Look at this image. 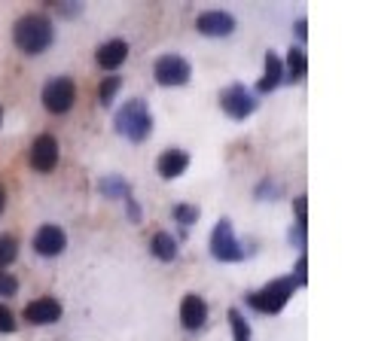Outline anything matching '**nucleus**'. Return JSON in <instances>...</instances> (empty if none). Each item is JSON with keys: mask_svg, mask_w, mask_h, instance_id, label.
<instances>
[{"mask_svg": "<svg viewBox=\"0 0 366 341\" xmlns=\"http://www.w3.org/2000/svg\"><path fill=\"white\" fill-rule=\"evenodd\" d=\"M52 37H55L52 21L46 19V15H37V12L21 15L12 28V40L25 55H40V52H46L52 46Z\"/></svg>", "mask_w": 366, "mask_h": 341, "instance_id": "nucleus-1", "label": "nucleus"}, {"mask_svg": "<svg viewBox=\"0 0 366 341\" xmlns=\"http://www.w3.org/2000/svg\"><path fill=\"white\" fill-rule=\"evenodd\" d=\"M113 125H116V131L125 141L132 143H141L150 137L152 131V116H150V107L143 98H132L125 107L116 113V119H113Z\"/></svg>", "mask_w": 366, "mask_h": 341, "instance_id": "nucleus-2", "label": "nucleus"}, {"mask_svg": "<svg viewBox=\"0 0 366 341\" xmlns=\"http://www.w3.org/2000/svg\"><path fill=\"white\" fill-rule=\"evenodd\" d=\"M296 283L293 277H284V281H272V283H265L259 292H254V296H247L250 301V308H256V311H263V314H278L281 308L290 301V296H293V290H296Z\"/></svg>", "mask_w": 366, "mask_h": 341, "instance_id": "nucleus-3", "label": "nucleus"}, {"mask_svg": "<svg viewBox=\"0 0 366 341\" xmlns=\"http://www.w3.org/2000/svg\"><path fill=\"white\" fill-rule=\"evenodd\" d=\"M211 253H214V259H220V262H238V259H244V247H241L238 238H235L232 222H229V220H220L217 229H214Z\"/></svg>", "mask_w": 366, "mask_h": 341, "instance_id": "nucleus-4", "label": "nucleus"}, {"mask_svg": "<svg viewBox=\"0 0 366 341\" xmlns=\"http://www.w3.org/2000/svg\"><path fill=\"white\" fill-rule=\"evenodd\" d=\"M152 76L159 85H186L193 76V67L183 55H162L152 64Z\"/></svg>", "mask_w": 366, "mask_h": 341, "instance_id": "nucleus-5", "label": "nucleus"}, {"mask_svg": "<svg viewBox=\"0 0 366 341\" xmlns=\"http://www.w3.org/2000/svg\"><path fill=\"white\" fill-rule=\"evenodd\" d=\"M76 100V89L67 76H55L43 85V107L49 113H67Z\"/></svg>", "mask_w": 366, "mask_h": 341, "instance_id": "nucleus-6", "label": "nucleus"}, {"mask_svg": "<svg viewBox=\"0 0 366 341\" xmlns=\"http://www.w3.org/2000/svg\"><path fill=\"white\" fill-rule=\"evenodd\" d=\"M220 107H223V113L232 116V119H247V116L256 110V100L241 82H235V85H229V89H223Z\"/></svg>", "mask_w": 366, "mask_h": 341, "instance_id": "nucleus-7", "label": "nucleus"}, {"mask_svg": "<svg viewBox=\"0 0 366 341\" xmlns=\"http://www.w3.org/2000/svg\"><path fill=\"white\" fill-rule=\"evenodd\" d=\"M55 165H58V141L52 134H40L31 143V168L40 170V174H49Z\"/></svg>", "mask_w": 366, "mask_h": 341, "instance_id": "nucleus-8", "label": "nucleus"}, {"mask_svg": "<svg viewBox=\"0 0 366 341\" xmlns=\"http://www.w3.org/2000/svg\"><path fill=\"white\" fill-rule=\"evenodd\" d=\"M25 320L34 323V326H49V323L61 320V305H58V299L43 296V299L31 301V305L25 308Z\"/></svg>", "mask_w": 366, "mask_h": 341, "instance_id": "nucleus-9", "label": "nucleus"}, {"mask_svg": "<svg viewBox=\"0 0 366 341\" xmlns=\"http://www.w3.org/2000/svg\"><path fill=\"white\" fill-rule=\"evenodd\" d=\"M195 28L202 30V34H208V37H229L235 30V19L223 10H208V12L198 15Z\"/></svg>", "mask_w": 366, "mask_h": 341, "instance_id": "nucleus-10", "label": "nucleus"}, {"mask_svg": "<svg viewBox=\"0 0 366 341\" xmlns=\"http://www.w3.org/2000/svg\"><path fill=\"white\" fill-rule=\"evenodd\" d=\"M64 247H67V235L58 226H52V222H49V226L37 229L34 250L40 253V256H58V253H64Z\"/></svg>", "mask_w": 366, "mask_h": 341, "instance_id": "nucleus-11", "label": "nucleus"}, {"mask_svg": "<svg viewBox=\"0 0 366 341\" xmlns=\"http://www.w3.org/2000/svg\"><path fill=\"white\" fill-rule=\"evenodd\" d=\"M204 320H208V305H204V299L195 296V292L183 296V305H180V323H183V329L195 332V329L204 326Z\"/></svg>", "mask_w": 366, "mask_h": 341, "instance_id": "nucleus-12", "label": "nucleus"}, {"mask_svg": "<svg viewBox=\"0 0 366 341\" xmlns=\"http://www.w3.org/2000/svg\"><path fill=\"white\" fill-rule=\"evenodd\" d=\"M128 58V43L125 40H110V43H101L95 52V61L98 67H104V71H116L122 61Z\"/></svg>", "mask_w": 366, "mask_h": 341, "instance_id": "nucleus-13", "label": "nucleus"}, {"mask_svg": "<svg viewBox=\"0 0 366 341\" xmlns=\"http://www.w3.org/2000/svg\"><path fill=\"white\" fill-rule=\"evenodd\" d=\"M156 168L165 180H174V177H180L183 170L189 168V156L183 150H168V152H162V159L156 161Z\"/></svg>", "mask_w": 366, "mask_h": 341, "instance_id": "nucleus-14", "label": "nucleus"}, {"mask_svg": "<svg viewBox=\"0 0 366 341\" xmlns=\"http://www.w3.org/2000/svg\"><path fill=\"white\" fill-rule=\"evenodd\" d=\"M281 76H284V64H281V58L274 55V52H265V76L259 80L256 89L259 91H274L281 85Z\"/></svg>", "mask_w": 366, "mask_h": 341, "instance_id": "nucleus-15", "label": "nucleus"}, {"mask_svg": "<svg viewBox=\"0 0 366 341\" xmlns=\"http://www.w3.org/2000/svg\"><path fill=\"white\" fill-rule=\"evenodd\" d=\"M150 253L156 256L159 262H174V256H177V241H174L171 235H165V231H159V235H152V241H150Z\"/></svg>", "mask_w": 366, "mask_h": 341, "instance_id": "nucleus-16", "label": "nucleus"}, {"mask_svg": "<svg viewBox=\"0 0 366 341\" xmlns=\"http://www.w3.org/2000/svg\"><path fill=\"white\" fill-rule=\"evenodd\" d=\"M98 189H101V195H107V198H132V189H128V183L122 180V177H116V174L104 177V180L98 183Z\"/></svg>", "mask_w": 366, "mask_h": 341, "instance_id": "nucleus-17", "label": "nucleus"}, {"mask_svg": "<svg viewBox=\"0 0 366 341\" xmlns=\"http://www.w3.org/2000/svg\"><path fill=\"white\" fill-rule=\"evenodd\" d=\"M305 76V52L299 46H293V49L287 52V80H302Z\"/></svg>", "mask_w": 366, "mask_h": 341, "instance_id": "nucleus-18", "label": "nucleus"}, {"mask_svg": "<svg viewBox=\"0 0 366 341\" xmlns=\"http://www.w3.org/2000/svg\"><path fill=\"white\" fill-rule=\"evenodd\" d=\"M19 256V241L12 235H0V268H6Z\"/></svg>", "mask_w": 366, "mask_h": 341, "instance_id": "nucleus-19", "label": "nucleus"}, {"mask_svg": "<svg viewBox=\"0 0 366 341\" xmlns=\"http://www.w3.org/2000/svg\"><path fill=\"white\" fill-rule=\"evenodd\" d=\"M229 326L235 332V341H250V326L244 323V317L238 311H229Z\"/></svg>", "mask_w": 366, "mask_h": 341, "instance_id": "nucleus-20", "label": "nucleus"}, {"mask_svg": "<svg viewBox=\"0 0 366 341\" xmlns=\"http://www.w3.org/2000/svg\"><path fill=\"white\" fill-rule=\"evenodd\" d=\"M174 220H177L180 226H193V222L198 220V207H193V204H177V207H174Z\"/></svg>", "mask_w": 366, "mask_h": 341, "instance_id": "nucleus-21", "label": "nucleus"}, {"mask_svg": "<svg viewBox=\"0 0 366 341\" xmlns=\"http://www.w3.org/2000/svg\"><path fill=\"white\" fill-rule=\"evenodd\" d=\"M119 85H122L119 76H107V80L101 82V91H98V95H101V104H110L113 95L119 91Z\"/></svg>", "mask_w": 366, "mask_h": 341, "instance_id": "nucleus-22", "label": "nucleus"}, {"mask_svg": "<svg viewBox=\"0 0 366 341\" xmlns=\"http://www.w3.org/2000/svg\"><path fill=\"white\" fill-rule=\"evenodd\" d=\"M15 290H19V281L12 274H6V271H0V296H12Z\"/></svg>", "mask_w": 366, "mask_h": 341, "instance_id": "nucleus-23", "label": "nucleus"}, {"mask_svg": "<svg viewBox=\"0 0 366 341\" xmlns=\"http://www.w3.org/2000/svg\"><path fill=\"white\" fill-rule=\"evenodd\" d=\"M15 329V317L6 305H0V332H12Z\"/></svg>", "mask_w": 366, "mask_h": 341, "instance_id": "nucleus-24", "label": "nucleus"}, {"mask_svg": "<svg viewBox=\"0 0 366 341\" xmlns=\"http://www.w3.org/2000/svg\"><path fill=\"white\" fill-rule=\"evenodd\" d=\"M3 207H6V192H3V186H0V213H3Z\"/></svg>", "mask_w": 366, "mask_h": 341, "instance_id": "nucleus-25", "label": "nucleus"}, {"mask_svg": "<svg viewBox=\"0 0 366 341\" xmlns=\"http://www.w3.org/2000/svg\"><path fill=\"white\" fill-rule=\"evenodd\" d=\"M0 122H3V110H0Z\"/></svg>", "mask_w": 366, "mask_h": 341, "instance_id": "nucleus-26", "label": "nucleus"}]
</instances>
